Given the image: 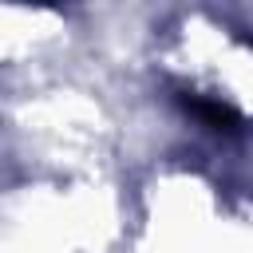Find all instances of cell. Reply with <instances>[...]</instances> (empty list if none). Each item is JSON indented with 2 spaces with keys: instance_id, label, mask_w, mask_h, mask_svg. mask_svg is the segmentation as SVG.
<instances>
[{
  "instance_id": "obj_1",
  "label": "cell",
  "mask_w": 253,
  "mask_h": 253,
  "mask_svg": "<svg viewBox=\"0 0 253 253\" xmlns=\"http://www.w3.org/2000/svg\"><path fill=\"white\" fill-rule=\"evenodd\" d=\"M182 103H186V111H190V115H198L202 123H210V126H217V130H237V126H241V115H237L233 107H225V103H217V99H202V95H186Z\"/></svg>"
}]
</instances>
